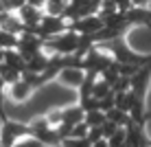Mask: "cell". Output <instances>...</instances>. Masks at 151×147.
I'll return each instance as SVG.
<instances>
[{"label":"cell","mask_w":151,"mask_h":147,"mask_svg":"<svg viewBox=\"0 0 151 147\" xmlns=\"http://www.w3.org/2000/svg\"><path fill=\"white\" fill-rule=\"evenodd\" d=\"M125 20L129 27H151V9L149 7H129L125 11Z\"/></svg>","instance_id":"obj_13"},{"label":"cell","mask_w":151,"mask_h":147,"mask_svg":"<svg viewBox=\"0 0 151 147\" xmlns=\"http://www.w3.org/2000/svg\"><path fill=\"white\" fill-rule=\"evenodd\" d=\"M2 4H4V11H13V13H18L20 9L27 4V0H2Z\"/></svg>","instance_id":"obj_19"},{"label":"cell","mask_w":151,"mask_h":147,"mask_svg":"<svg viewBox=\"0 0 151 147\" xmlns=\"http://www.w3.org/2000/svg\"><path fill=\"white\" fill-rule=\"evenodd\" d=\"M105 138V134H103V125L101 127H90V132H88V140L90 143H99V140Z\"/></svg>","instance_id":"obj_20"},{"label":"cell","mask_w":151,"mask_h":147,"mask_svg":"<svg viewBox=\"0 0 151 147\" xmlns=\"http://www.w3.org/2000/svg\"><path fill=\"white\" fill-rule=\"evenodd\" d=\"M127 147H151V138L145 132V125L136 121L127 123Z\"/></svg>","instance_id":"obj_12"},{"label":"cell","mask_w":151,"mask_h":147,"mask_svg":"<svg viewBox=\"0 0 151 147\" xmlns=\"http://www.w3.org/2000/svg\"><path fill=\"white\" fill-rule=\"evenodd\" d=\"M77 49H79V33H75L72 29L44 42V51L48 55H75Z\"/></svg>","instance_id":"obj_2"},{"label":"cell","mask_w":151,"mask_h":147,"mask_svg":"<svg viewBox=\"0 0 151 147\" xmlns=\"http://www.w3.org/2000/svg\"><path fill=\"white\" fill-rule=\"evenodd\" d=\"M151 2V0H132L134 7H147V4Z\"/></svg>","instance_id":"obj_23"},{"label":"cell","mask_w":151,"mask_h":147,"mask_svg":"<svg viewBox=\"0 0 151 147\" xmlns=\"http://www.w3.org/2000/svg\"><path fill=\"white\" fill-rule=\"evenodd\" d=\"M22 75H24L22 70H18V68H13V66L4 64V62H0V79L7 83V86H11V83H15L18 79H22Z\"/></svg>","instance_id":"obj_14"},{"label":"cell","mask_w":151,"mask_h":147,"mask_svg":"<svg viewBox=\"0 0 151 147\" xmlns=\"http://www.w3.org/2000/svg\"><path fill=\"white\" fill-rule=\"evenodd\" d=\"M13 147H46V145L42 143V140H37L35 136H24V138H22V140H18V143H15Z\"/></svg>","instance_id":"obj_18"},{"label":"cell","mask_w":151,"mask_h":147,"mask_svg":"<svg viewBox=\"0 0 151 147\" xmlns=\"http://www.w3.org/2000/svg\"><path fill=\"white\" fill-rule=\"evenodd\" d=\"M4 86H7V83L0 79V114H2V117L7 119V114H4V108H2V103H4Z\"/></svg>","instance_id":"obj_21"},{"label":"cell","mask_w":151,"mask_h":147,"mask_svg":"<svg viewBox=\"0 0 151 147\" xmlns=\"http://www.w3.org/2000/svg\"><path fill=\"white\" fill-rule=\"evenodd\" d=\"M27 2H29V4H33V7H40V9H44L48 0H27Z\"/></svg>","instance_id":"obj_22"},{"label":"cell","mask_w":151,"mask_h":147,"mask_svg":"<svg viewBox=\"0 0 151 147\" xmlns=\"http://www.w3.org/2000/svg\"><path fill=\"white\" fill-rule=\"evenodd\" d=\"M35 90H37V88H35V83L31 81L27 75H22V79H18L15 83H11V86H9L7 94H9V99H11V101L22 103V101H27V99L33 97Z\"/></svg>","instance_id":"obj_9"},{"label":"cell","mask_w":151,"mask_h":147,"mask_svg":"<svg viewBox=\"0 0 151 147\" xmlns=\"http://www.w3.org/2000/svg\"><path fill=\"white\" fill-rule=\"evenodd\" d=\"M0 147H2V145H0Z\"/></svg>","instance_id":"obj_25"},{"label":"cell","mask_w":151,"mask_h":147,"mask_svg":"<svg viewBox=\"0 0 151 147\" xmlns=\"http://www.w3.org/2000/svg\"><path fill=\"white\" fill-rule=\"evenodd\" d=\"M103 27H105V20L101 18V13H94V15H86V18H77L70 22V29L79 35H92V33H99Z\"/></svg>","instance_id":"obj_8"},{"label":"cell","mask_w":151,"mask_h":147,"mask_svg":"<svg viewBox=\"0 0 151 147\" xmlns=\"http://www.w3.org/2000/svg\"><path fill=\"white\" fill-rule=\"evenodd\" d=\"M31 136H35L37 140H42L46 147H61L64 143V138H61V134L57 132V127L48 123V119L46 117H35L31 119Z\"/></svg>","instance_id":"obj_3"},{"label":"cell","mask_w":151,"mask_h":147,"mask_svg":"<svg viewBox=\"0 0 151 147\" xmlns=\"http://www.w3.org/2000/svg\"><path fill=\"white\" fill-rule=\"evenodd\" d=\"M24 136H31V125L22 123V121H13V119H4L2 127H0V145L2 147H13L18 140H22Z\"/></svg>","instance_id":"obj_4"},{"label":"cell","mask_w":151,"mask_h":147,"mask_svg":"<svg viewBox=\"0 0 151 147\" xmlns=\"http://www.w3.org/2000/svg\"><path fill=\"white\" fill-rule=\"evenodd\" d=\"M107 51H110V55L114 57V62H118V64H127V66H142L149 62V55H142V53H136L134 49H129L125 38H116L112 42H107V44H103Z\"/></svg>","instance_id":"obj_1"},{"label":"cell","mask_w":151,"mask_h":147,"mask_svg":"<svg viewBox=\"0 0 151 147\" xmlns=\"http://www.w3.org/2000/svg\"><path fill=\"white\" fill-rule=\"evenodd\" d=\"M149 83H151V53H149V62L140 66L136 75L132 77V94L136 101H147Z\"/></svg>","instance_id":"obj_6"},{"label":"cell","mask_w":151,"mask_h":147,"mask_svg":"<svg viewBox=\"0 0 151 147\" xmlns=\"http://www.w3.org/2000/svg\"><path fill=\"white\" fill-rule=\"evenodd\" d=\"M20 15V20H22V27L24 31H35L40 27V22H42V18H44V9H40V7H33V4H24L22 9L18 11Z\"/></svg>","instance_id":"obj_11"},{"label":"cell","mask_w":151,"mask_h":147,"mask_svg":"<svg viewBox=\"0 0 151 147\" xmlns=\"http://www.w3.org/2000/svg\"><path fill=\"white\" fill-rule=\"evenodd\" d=\"M70 29V20H66L64 15H50V13H46L44 11V18H42V22H40V27L33 31V33H37L42 40H50V38H55V35H59V33H64V31H68Z\"/></svg>","instance_id":"obj_5"},{"label":"cell","mask_w":151,"mask_h":147,"mask_svg":"<svg viewBox=\"0 0 151 147\" xmlns=\"http://www.w3.org/2000/svg\"><path fill=\"white\" fill-rule=\"evenodd\" d=\"M83 121H86L90 127H101V125L107 121V112H103V110H99V108L96 110H88Z\"/></svg>","instance_id":"obj_15"},{"label":"cell","mask_w":151,"mask_h":147,"mask_svg":"<svg viewBox=\"0 0 151 147\" xmlns=\"http://www.w3.org/2000/svg\"><path fill=\"white\" fill-rule=\"evenodd\" d=\"M86 75H88V72L83 70L81 66H68V68H64V70L57 75V81H59L61 86H66V88H72V90H77V88L83 83Z\"/></svg>","instance_id":"obj_10"},{"label":"cell","mask_w":151,"mask_h":147,"mask_svg":"<svg viewBox=\"0 0 151 147\" xmlns=\"http://www.w3.org/2000/svg\"><path fill=\"white\" fill-rule=\"evenodd\" d=\"M110 147H127V127H118L110 138H107Z\"/></svg>","instance_id":"obj_16"},{"label":"cell","mask_w":151,"mask_h":147,"mask_svg":"<svg viewBox=\"0 0 151 147\" xmlns=\"http://www.w3.org/2000/svg\"><path fill=\"white\" fill-rule=\"evenodd\" d=\"M18 51H20V55L29 62V59H33L35 55H40L42 51H44V40H42L37 33H33V31H22V33H20V42H18Z\"/></svg>","instance_id":"obj_7"},{"label":"cell","mask_w":151,"mask_h":147,"mask_svg":"<svg viewBox=\"0 0 151 147\" xmlns=\"http://www.w3.org/2000/svg\"><path fill=\"white\" fill-rule=\"evenodd\" d=\"M92 147H110V143H107V138H103L99 143H92Z\"/></svg>","instance_id":"obj_24"},{"label":"cell","mask_w":151,"mask_h":147,"mask_svg":"<svg viewBox=\"0 0 151 147\" xmlns=\"http://www.w3.org/2000/svg\"><path fill=\"white\" fill-rule=\"evenodd\" d=\"M61 147H92V143L88 138H64V143H61Z\"/></svg>","instance_id":"obj_17"}]
</instances>
